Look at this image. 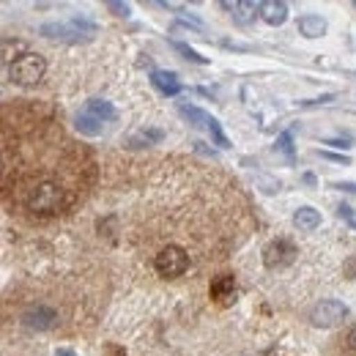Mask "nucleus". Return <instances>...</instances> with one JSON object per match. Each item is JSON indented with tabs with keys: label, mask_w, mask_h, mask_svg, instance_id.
Here are the masks:
<instances>
[{
	"label": "nucleus",
	"mask_w": 356,
	"mask_h": 356,
	"mask_svg": "<svg viewBox=\"0 0 356 356\" xmlns=\"http://www.w3.org/2000/svg\"><path fill=\"white\" fill-rule=\"evenodd\" d=\"M299 33L307 36V39L323 36V33H326V19L318 17V14H305V17L299 19Z\"/></svg>",
	"instance_id": "12"
},
{
	"label": "nucleus",
	"mask_w": 356,
	"mask_h": 356,
	"mask_svg": "<svg viewBox=\"0 0 356 356\" xmlns=\"http://www.w3.org/2000/svg\"><path fill=\"white\" fill-rule=\"evenodd\" d=\"M176 49L186 58V60H195V63H209V58H203L200 52H195L189 44H184V42H176Z\"/></svg>",
	"instance_id": "17"
},
{
	"label": "nucleus",
	"mask_w": 356,
	"mask_h": 356,
	"mask_svg": "<svg viewBox=\"0 0 356 356\" xmlns=\"http://www.w3.org/2000/svg\"><path fill=\"white\" fill-rule=\"evenodd\" d=\"M321 156H323V159H332V162H340V165H348V156H343V154H326V151H323Z\"/></svg>",
	"instance_id": "21"
},
{
	"label": "nucleus",
	"mask_w": 356,
	"mask_h": 356,
	"mask_svg": "<svg viewBox=\"0 0 356 356\" xmlns=\"http://www.w3.org/2000/svg\"><path fill=\"white\" fill-rule=\"evenodd\" d=\"M293 222H296V227H302V230H315L321 225V214L315 209H310V206H302L293 214Z\"/></svg>",
	"instance_id": "14"
},
{
	"label": "nucleus",
	"mask_w": 356,
	"mask_h": 356,
	"mask_svg": "<svg viewBox=\"0 0 356 356\" xmlns=\"http://www.w3.org/2000/svg\"><path fill=\"white\" fill-rule=\"evenodd\" d=\"M55 321H58V315L49 310V307H36V310H31L28 315H25V326L39 329V332L52 329V326H55Z\"/></svg>",
	"instance_id": "10"
},
{
	"label": "nucleus",
	"mask_w": 356,
	"mask_h": 356,
	"mask_svg": "<svg viewBox=\"0 0 356 356\" xmlns=\"http://www.w3.org/2000/svg\"><path fill=\"white\" fill-rule=\"evenodd\" d=\"M277 148H280V151L288 156V162H296V154H293V140H291V134H288V132L277 140Z\"/></svg>",
	"instance_id": "18"
},
{
	"label": "nucleus",
	"mask_w": 356,
	"mask_h": 356,
	"mask_svg": "<svg viewBox=\"0 0 356 356\" xmlns=\"http://www.w3.org/2000/svg\"><path fill=\"white\" fill-rule=\"evenodd\" d=\"M69 195L58 181H42L25 189V209L33 214H58L69 206Z\"/></svg>",
	"instance_id": "1"
},
{
	"label": "nucleus",
	"mask_w": 356,
	"mask_h": 356,
	"mask_svg": "<svg viewBox=\"0 0 356 356\" xmlns=\"http://www.w3.org/2000/svg\"><path fill=\"white\" fill-rule=\"evenodd\" d=\"M162 137H165V132H162V129H148V132H137V134L132 137V140H129V145H132V148H143V145H154V143H159Z\"/></svg>",
	"instance_id": "15"
},
{
	"label": "nucleus",
	"mask_w": 356,
	"mask_h": 356,
	"mask_svg": "<svg viewBox=\"0 0 356 356\" xmlns=\"http://www.w3.org/2000/svg\"><path fill=\"white\" fill-rule=\"evenodd\" d=\"M83 113L93 115V118H96V121H102V124H107V121H115V118H118L115 107H113L110 102H104V99H90Z\"/></svg>",
	"instance_id": "11"
},
{
	"label": "nucleus",
	"mask_w": 356,
	"mask_h": 356,
	"mask_svg": "<svg viewBox=\"0 0 356 356\" xmlns=\"http://www.w3.org/2000/svg\"><path fill=\"white\" fill-rule=\"evenodd\" d=\"M293 261H296V247L291 241H285V238L271 241V244H266V250H264V266L271 268V271L291 266Z\"/></svg>",
	"instance_id": "6"
},
{
	"label": "nucleus",
	"mask_w": 356,
	"mask_h": 356,
	"mask_svg": "<svg viewBox=\"0 0 356 356\" xmlns=\"http://www.w3.org/2000/svg\"><path fill=\"white\" fill-rule=\"evenodd\" d=\"M107 8H110V11H115L118 17H129V11H132V8H129V3H115V0H110V3H107Z\"/></svg>",
	"instance_id": "19"
},
{
	"label": "nucleus",
	"mask_w": 356,
	"mask_h": 356,
	"mask_svg": "<svg viewBox=\"0 0 356 356\" xmlns=\"http://www.w3.org/2000/svg\"><path fill=\"white\" fill-rule=\"evenodd\" d=\"M323 145H334V148H348L351 140H323Z\"/></svg>",
	"instance_id": "22"
},
{
	"label": "nucleus",
	"mask_w": 356,
	"mask_h": 356,
	"mask_svg": "<svg viewBox=\"0 0 356 356\" xmlns=\"http://www.w3.org/2000/svg\"><path fill=\"white\" fill-rule=\"evenodd\" d=\"M55 356H77V354H72V351H58Z\"/></svg>",
	"instance_id": "24"
},
{
	"label": "nucleus",
	"mask_w": 356,
	"mask_h": 356,
	"mask_svg": "<svg viewBox=\"0 0 356 356\" xmlns=\"http://www.w3.org/2000/svg\"><path fill=\"white\" fill-rule=\"evenodd\" d=\"M346 343H348V348H354V351H356V326H354V329H351V332H348V337H346Z\"/></svg>",
	"instance_id": "23"
},
{
	"label": "nucleus",
	"mask_w": 356,
	"mask_h": 356,
	"mask_svg": "<svg viewBox=\"0 0 356 356\" xmlns=\"http://www.w3.org/2000/svg\"><path fill=\"white\" fill-rule=\"evenodd\" d=\"M77 129L83 134H88V137H96V134H102V121H96L88 113H80L77 115Z\"/></svg>",
	"instance_id": "16"
},
{
	"label": "nucleus",
	"mask_w": 356,
	"mask_h": 356,
	"mask_svg": "<svg viewBox=\"0 0 356 356\" xmlns=\"http://www.w3.org/2000/svg\"><path fill=\"white\" fill-rule=\"evenodd\" d=\"M47 39H63V42H80V39H88L96 33V28L86 22V19H74V22H52V25H42L39 31Z\"/></svg>",
	"instance_id": "4"
},
{
	"label": "nucleus",
	"mask_w": 356,
	"mask_h": 356,
	"mask_svg": "<svg viewBox=\"0 0 356 356\" xmlns=\"http://www.w3.org/2000/svg\"><path fill=\"white\" fill-rule=\"evenodd\" d=\"M154 268H156L159 277L176 280V277H181V274L189 268V252H186L184 247H178V244H168V247H162L159 255L154 258Z\"/></svg>",
	"instance_id": "3"
},
{
	"label": "nucleus",
	"mask_w": 356,
	"mask_h": 356,
	"mask_svg": "<svg viewBox=\"0 0 356 356\" xmlns=\"http://www.w3.org/2000/svg\"><path fill=\"white\" fill-rule=\"evenodd\" d=\"M209 293H211V299H217V302H230L233 299V293H236V277L233 274H220V277H214L211 280V285H209Z\"/></svg>",
	"instance_id": "8"
},
{
	"label": "nucleus",
	"mask_w": 356,
	"mask_h": 356,
	"mask_svg": "<svg viewBox=\"0 0 356 356\" xmlns=\"http://www.w3.org/2000/svg\"><path fill=\"white\" fill-rule=\"evenodd\" d=\"M151 83H154V88L159 90V93H165V96H178L184 86L178 83V77L173 72H151Z\"/></svg>",
	"instance_id": "9"
},
{
	"label": "nucleus",
	"mask_w": 356,
	"mask_h": 356,
	"mask_svg": "<svg viewBox=\"0 0 356 356\" xmlns=\"http://www.w3.org/2000/svg\"><path fill=\"white\" fill-rule=\"evenodd\" d=\"M258 14H261V19L266 22V25H282L285 19H288V3H282V0H264L261 6H258Z\"/></svg>",
	"instance_id": "7"
},
{
	"label": "nucleus",
	"mask_w": 356,
	"mask_h": 356,
	"mask_svg": "<svg viewBox=\"0 0 356 356\" xmlns=\"http://www.w3.org/2000/svg\"><path fill=\"white\" fill-rule=\"evenodd\" d=\"M332 186H334V189H343V192H354L356 195V184H351V181H334Z\"/></svg>",
	"instance_id": "20"
},
{
	"label": "nucleus",
	"mask_w": 356,
	"mask_h": 356,
	"mask_svg": "<svg viewBox=\"0 0 356 356\" xmlns=\"http://www.w3.org/2000/svg\"><path fill=\"white\" fill-rule=\"evenodd\" d=\"M47 72V60L39 52H22L11 66H8V77L17 86H36Z\"/></svg>",
	"instance_id": "2"
},
{
	"label": "nucleus",
	"mask_w": 356,
	"mask_h": 356,
	"mask_svg": "<svg viewBox=\"0 0 356 356\" xmlns=\"http://www.w3.org/2000/svg\"><path fill=\"white\" fill-rule=\"evenodd\" d=\"M343 318H348V307H346L343 302H337V299H326V302H321V305L310 312V323L318 326V329H332V326H337Z\"/></svg>",
	"instance_id": "5"
},
{
	"label": "nucleus",
	"mask_w": 356,
	"mask_h": 356,
	"mask_svg": "<svg viewBox=\"0 0 356 356\" xmlns=\"http://www.w3.org/2000/svg\"><path fill=\"white\" fill-rule=\"evenodd\" d=\"M225 11H233V19L238 25H250L255 19V3L244 0V3H222Z\"/></svg>",
	"instance_id": "13"
}]
</instances>
